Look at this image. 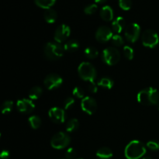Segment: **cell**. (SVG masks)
Returning <instances> with one entry per match:
<instances>
[{
  "mask_svg": "<svg viewBox=\"0 0 159 159\" xmlns=\"http://www.w3.org/2000/svg\"><path fill=\"white\" fill-rule=\"evenodd\" d=\"M137 99L139 103L144 106L156 105L159 102V93L156 89L148 87L138 93Z\"/></svg>",
  "mask_w": 159,
  "mask_h": 159,
  "instance_id": "cell-1",
  "label": "cell"
},
{
  "mask_svg": "<svg viewBox=\"0 0 159 159\" xmlns=\"http://www.w3.org/2000/svg\"><path fill=\"white\" fill-rule=\"evenodd\" d=\"M147 149L141 141L134 140L126 146L124 154L127 159H140L145 155Z\"/></svg>",
  "mask_w": 159,
  "mask_h": 159,
  "instance_id": "cell-2",
  "label": "cell"
},
{
  "mask_svg": "<svg viewBox=\"0 0 159 159\" xmlns=\"http://www.w3.org/2000/svg\"><path fill=\"white\" fill-rule=\"evenodd\" d=\"M63 47L61 45V43H57L56 41L48 42L45 44L43 48V53L44 55L48 60L54 61L61 58L64 54Z\"/></svg>",
  "mask_w": 159,
  "mask_h": 159,
  "instance_id": "cell-3",
  "label": "cell"
},
{
  "mask_svg": "<svg viewBox=\"0 0 159 159\" xmlns=\"http://www.w3.org/2000/svg\"><path fill=\"white\" fill-rule=\"evenodd\" d=\"M79 75L85 82H94L97 77V71L94 65L89 62H82L78 68Z\"/></svg>",
  "mask_w": 159,
  "mask_h": 159,
  "instance_id": "cell-4",
  "label": "cell"
},
{
  "mask_svg": "<svg viewBox=\"0 0 159 159\" xmlns=\"http://www.w3.org/2000/svg\"><path fill=\"white\" fill-rule=\"evenodd\" d=\"M102 60L108 65H115L120 60V53L119 50L113 47H109L102 52Z\"/></svg>",
  "mask_w": 159,
  "mask_h": 159,
  "instance_id": "cell-5",
  "label": "cell"
},
{
  "mask_svg": "<svg viewBox=\"0 0 159 159\" xmlns=\"http://www.w3.org/2000/svg\"><path fill=\"white\" fill-rule=\"evenodd\" d=\"M71 142V138L65 132H58L52 137L51 145L53 148L61 150L68 147Z\"/></svg>",
  "mask_w": 159,
  "mask_h": 159,
  "instance_id": "cell-6",
  "label": "cell"
},
{
  "mask_svg": "<svg viewBox=\"0 0 159 159\" xmlns=\"http://www.w3.org/2000/svg\"><path fill=\"white\" fill-rule=\"evenodd\" d=\"M141 40L144 46L153 48L159 43V37L153 30H146L141 35Z\"/></svg>",
  "mask_w": 159,
  "mask_h": 159,
  "instance_id": "cell-7",
  "label": "cell"
},
{
  "mask_svg": "<svg viewBox=\"0 0 159 159\" xmlns=\"http://www.w3.org/2000/svg\"><path fill=\"white\" fill-rule=\"evenodd\" d=\"M124 35L127 41L130 43H134L141 36V26L136 23L127 25L125 28Z\"/></svg>",
  "mask_w": 159,
  "mask_h": 159,
  "instance_id": "cell-8",
  "label": "cell"
},
{
  "mask_svg": "<svg viewBox=\"0 0 159 159\" xmlns=\"http://www.w3.org/2000/svg\"><path fill=\"white\" fill-rule=\"evenodd\" d=\"M43 83L48 89L53 90L59 88L61 85V84L63 83V79L59 75L51 73L45 77Z\"/></svg>",
  "mask_w": 159,
  "mask_h": 159,
  "instance_id": "cell-9",
  "label": "cell"
},
{
  "mask_svg": "<svg viewBox=\"0 0 159 159\" xmlns=\"http://www.w3.org/2000/svg\"><path fill=\"white\" fill-rule=\"evenodd\" d=\"M70 34H71V29L69 26L66 24H61L60 26H57L54 32V41L59 43H62L68 38Z\"/></svg>",
  "mask_w": 159,
  "mask_h": 159,
  "instance_id": "cell-10",
  "label": "cell"
},
{
  "mask_svg": "<svg viewBox=\"0 0 159 159\" xmlns=\"http://www.w3.org/2000/svg\"><path fill=\"white\" fill-rule=\"evenodd\" d=\"M81 108L89 115H93L97 110V102L91 96H85L81 101Z\"/></svg>",
  "mask_w": 159,
  "mask_h": 159,
  "instance_id": "cell-11",
  "label": "cell"
},
{
  "mask_svg": "<svg viewBox=\"0 0 159 159\" xmlns=\"http://www.w3.org/2000/svg\"><path fill=\"white\" fill-rule=\"evenodd\" d=\"M113 37V33L112 30L107 26H101L97 29L96 32V38L98 41L105 43L111 40Z\"/></svg>",
  "mask_w": 159,
  "mask_h": 159,
  "instance_id": "cell-12",
  "label": "cell"
},
{
  "mask_svg": "<svg viewBox=\"0 0 159 159\" xmlns=\"http://www.w3.org/2000/svg\"><path fill=\"white\" fill-rule=\"evenodd\" d=\"M50 119L56 124H62L65 121L66 114L63 109L60 107H52L48 111Z\"/></svg>",
  "mask_w": 159,
  "mask_h": 159,
  "instance_id": "cell-13",
  "label": "cell"
},
{
  "mask_svg": "<svg viewBox=\"0 0 159 159\" xmlns=\"http://www.w3.org/2000/svg\"><path fill=\"white\" fill-rule=\"evenodd\" d=\"M16 108L20 113H32L35 109V104L30 99H21L17 101Z\"/></svg>",
  "mask_w": 159,
  "mask_h": 159,
  "instance_id": "cell-14",
  "label": "cell"
},
{
  "mask_svg": "<svg viewBox=\"0 0 159 159\" xmlns=\"http://www.w3.org/2000/svg\"><path fill=\"white\" fill-rule=\"evenodd\" d=\"M125 27V20L122 16H118L115 19L112 23V30L116 33V34H119L124 30Z\"/></svg>",
  "mask_w": 159,
  "mask_h": 159,
  "instance_id": "cell-15",
  "label": "cell"
},
{
  "mask_svg": "<svg viewBox=\"0 0 159 159\" xmlns=\"http://www.w3.org/2000/svg\"><path fill=\"white\" fill-rule=\"evenodd\" d=\"M99 15L104 21H111L113 19V10L110 6H104L101 8Z\"/></svg>",
  "mask_w": 159,
  "mask_h": 159,
  "instance_id": "cell-16",
  "label": "cell"
},
{
  "mask_svg": "<svg viewBox=\"0 0 159 159\" xmlns=\"http://www.w3.org/2000/svg\"><path fill=\"white\" fill-rule=\"evenodd\" d=\"M43 18H44L45 21H46L47 23H54L57 18V12H56L54 9H51V8L45 9L44 12H43Z\"/></svg>",
  "mask_w": 159,
  "mask_h": 159,
  "instance_id": "cell-17",
  "label": "cell"
},
{
  "mask_svg": "<svg viewBox=\"0 0 159 159\" xmlns=\"http://www.w3.org/2000/svg\"><path fill=\"white\" fill-rule=\"evenodd\" d=\"M96 157L99 159H110L113 157V152L107 147H102L96 152Z\"/></svg>",
  "mask_w": 159,
  "mask_h": 159,
  "instance_id": "cell-18",
  "label": "cell"
},
{
  "mask_svg": "<svg viewBox=\"0 0 159 159\" xmlns=\"http://www.w3.org/2000/svg\"><path fill=\"white\" fill-rule=\"evenodd\" d=\"M80 44L79 42L77 40L75 39H71V40H68L66 43L64 45V49L65 51H68V52H75L79 50Z\"/></svg>",
  "mask_w": 159,
  "mask_h": 159,
  "instance_id": "cell-19",
  "label": "cell"
},
{
  "mask_svg": "<svg viewBox=\"0 0 159 159\" xmlns=\"http://www.w3.org/2000/svg\"><path fill=\"white\" fill-rule=\"evenodd\" d=\"M97 85L98 86L101 87V88L109 90L113 88V85H114V82H113V79H110V78L102 77L97 82Z\"/></svg>",
  "mask_w": 159,
  "mask_h": 159,
  "instance_id": "cell-20",
  "label": "cell"
},
{
  "mask_svg": "<svg viewBox=\"0 0 159 159\" xmlns=\"http://www.w3.org/2000/svg\"><path fill=\"white\" fill-rule=\"evenodd\" d=\"M42 93H43V89L41 87L34 86L30 89L28 96H29V99H32V100H36L42 96Z\"/></svg>",
  "mask_w": 159,
  "mask_h": 159,
  "instance_id": "cell-21",
  "label": "cell"
},
{
  "mask_svg": "<svg viewBox=\"0 0 159 159\" xmlns=\"http://www.w3.org/2000/svg\"><path fill=\"white\" fill-rule=\"evenodd\" d=\"M79 122L77 119H75V118L70 119L66 124L67 132L72 133V132L76 131V130L79 129Z\"/></svg>",
  "mask_w": 159,
  "mask_h": 159,
  "instance_id": "cell-22",
  "label": "cell"
},
{
  "mask_svg": "<svg viewBox=\"0 0 159 159\" xmlns=\"http://www.w3.org/2000/svg\"><path fill=\"white\" fill-rule=\"evenodd\" d=\"M55 2L56 0H34V2L37 6L45 9L51 8V6L54 5Z\"/></svg>",
  "mask_w": 159,
  "mask_h": 159,
  "instance_id": "cell-23",
  "label": "cell"
},
{
  "mask_svg": "<svg viewBox=\"0 0 159 159\" xmlns=\"http://www.w3.org/2000/svg\"><path fill=\"white\" fill-rule=\"evenodd\" d=\"M28 122H29L30 126L33 129L36 130V129H38L39 127H40L42 121L41 119L40 118V116L34 115V116H31L28 118Z\"/></svg>",
  "mask_w": 159,
  "mask_h": 159,
  "instance_id": "cell-24",
  "label": "cell"
},
{
  "mask_svg": "<svg viewBox=\"0 0 159 159\" xmlns=\"http://www.w3.org/2000/svg\"><path fill=\"white\" fill-rule=\"evenodd\" d=\"M84 54H85V57H88L89 59H95L99 55V51L96 48L88 47L84 51Z\"/></svg>",
  "mask_w": 159,
  "mask_h": 159,
  "instance_id": "cell-25",
  "label": "cell"
},
{
  "mask_svg": "<svg viewBox=\"0 0 159 159\" xmlns=\"http://www.w3.org/2000/svg\"><path fill=\"white\" fill-rule=\"evenodd\" d=\"M13 109V102L11 100H6L2 103L1 107L2 113L3 114H8L11 113V111Z\"/></svg>",
  "mask_w": 159,
  "mask_h": 159,
  "instance_id": "cell-26",
  "label": "cell"
},
{
  "mask_svg": "<svg viewBox=\"0 0 159 159\" xmlns=\"http://www.w3.org/2000/svg\"><path fill=\"white\" fill-rule=\"evenodd\" d=\"M124 54L127 60H132L134 58V51L133 48H131L129 45H126L124 47Z\"/></svg>",
  "mask_w": 159,
  "mask_h": 159,
  "instance_id": "cell-27",
  "label": "cell"
},
{
  "mask_svg": "<svg viewBox=\"0 0 159 159\" xmlns=\"http://www.w3.org/2000/svg\"><path fill=\"white\" fill-rule=\"evenodd\" d=\"M111 42L116 47L122 46L124 43V38L120 34H115V35H113V37L111 39Z\"/></svg>",
  "mask_w": 159,
  "mask_h": 159,
  "instance_id": "cell-28",
  "label": "cell"
},
{
  "mask_svg": "<svg viewBox=\"0 0 159 159\" xmlns=\"http://www.w3.org/2000/svg\"><path fill=\"white\" fill-rule=\"evenodd\" d=\"M72 93H73V96H75V97L78 98V99H83V98H85V91H84V89L82 88H81V87L79 86H76L75 87L74 89H73L72 91Z\"/></svg>",
  "mask_w": 159,
  "mask_h": 159,
  "instance_id": "cell-29",
  "label": "cell"
},
{
  "mask_svg": "<svg viewBox=\"0 0 159 159\" xmlns=\"http://www.w3.org/2000/svg\"><path fill=\"white\" fill-rule=\"evenodd\" d=\"M97 9V5L95 4V3H92V4H89L85 6V9H84V12L87 14V15H92V14L95 13L96 12Z\"/></svg>",
  "mask_w": 159,
  "mask_h": 159,
  "instance_id": "cell-30",
  "label": "cell"
},
{
  "mask_svg": "<svg viewBox=\"0 0 159 159\" xmlns=\"http://www.w3.org/2000/svg\"><path fill=\"white\" fill-rule=\"evenodd\" d=\"M119 6L123 10H129L131 8V0H119Z\"/></svg>",
  "mask_w": 159,
  "mask_h": 159,
  "instance_id": "cell-31",
  "label": "cell"
},
{
  "mask_svg": "<svg viewBox=\"0 0 159 159\" xmlns=\"http://www.w3.org/2000/svg\"><path fill=\"white\" fill-rule=\"evenodd\" d=\"M75 103V100L73 97H68L64 101V108L65 110H69L71 107H73V106Z\"/></svg>",
  "mask_w": 159,
  "mask_h": 159,
  "instance_id": "cell-32",
  "label": "cell"
},
{
  "mask_svg": "<svg viewBox=\"0 0 159 159\" xmlns=\"http://www.w3.org/2000/svg\"><path fill=\"white\" fill-rule=\"evenodd\" d=\"M147 148L148 149H150L151 151H154V152H156V151L159 150V142L157 141H150L147 143L146 144Z\"/></svg>",
  "mask_w": 159,
  "mask_h": 159,
  "instance_id": "cell-33",
  "label": "cell"
},
{
  "mask_svg": "<svg viewBox=\"0 0 159 159\" xmlns=\"http://www.w3.org/2000/svg\"><path fill=\"white\" fill-rule=\"evenodd\" d=\"M76 152L73 148H69L65 152V158L66 159H75Z\"/></svg>",
  "mask_w": 159,
  "mask_h": 159,
  "instance_id": "cell-34",
  "label": "cell"
},
{
  "mask_svg": "<svg viewBox=\"0 0 159 159\" xmlns=\"http://www.w3.org/2000/svg\"><path fill=\"white\" fill-rule=\"evenodd\" d=\"M88 89L90 93H96L98 91V85L95 83V82H89Z\"/></svg>",
  "mask_w": 159,
  "mask_h": 159,
  "instance_id": "cell-35",
  "label": "cell"
},
{
  "mask_svg": "<svg viewBox=\"0 0 159 159\" xmlns=\"http://www.w3.org/2000/svg\"><path fill=\"white\" fill-rule=\"evenodd\" d=\"M9 152L7 150H3L0 155V159H9Z\"/></svg>",
  "mask_w": 159,
  "mask_h": 159,
  "instance_id": "cell-36",
  "label": "cell"
},
{
  "mask_svg": "<svg viewBox=\"0 0 159 159\" xmlns=\"http://www.w3.org/2000/svg\"><path fill=\"white\" fill-rule=\"evenodd\" d=\"M94 1L97 3H103V2H105L107 0H94Z\"/></svg>",
  "mask_w": 159,
  "mask_h": 159,
  "instance_id": "cell-37",
  "label": "cell"
},
{
  "mask_svg": "<svg viewBox=\"0 0 159 159\" xmlns=\"http://www.w3.org/2000/svg\"><path fill=\"white\" fill-rule=\"evenodd\" d=\"M142 159H153V158H151V157H144V158H143Z\"/></svg>",
  "mask_w": 159,
  "mask_h": 159,
  "instance_id": "cell-38",
  "label": "cell"
},
{
  "mask_svg": "<svg viewBox=\"0 0 159 159\" xmlns=\"http://www.w3.org/2000/svg\"><path fill=\"white\" fill-rule=\"evenodd\" d=\"M158 110H159V103H158Z\"/></svg>",
  "mask_w": 159,
  "mask_h": 159,
  "instance_id": "cell-39",
  "label": "cell"
},
{
  "mask_svg": "<svg viewBox=\"0 0 159 159\" xmlns=\"http://www.w3.org/2000/svg\"><path fill=\"white\" fill-rule=\"evenodd\" d=\"M77 159H82V158H77Z\"/></svg>",
  "mask_w": 159,
  "mask_h": 159,
  "instance_id": "cell-40",
  "label": "cell"
}]
</instances>
